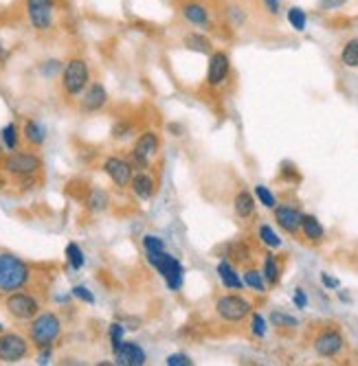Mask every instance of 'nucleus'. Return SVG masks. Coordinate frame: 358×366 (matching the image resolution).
<instances>
[{
	"instance_id": "1",
	"label": "nucleus",
	"mask_w": 358,
	"mask_h": 366,
	"mask_svg": "<svg viewBox=\"0 0 358 366\" xmlns=\"http://www.w3.org/2000/svg\"><path fill=\"white\" fill-rule=\"evenodd\" d=\"M29 265L15 255L0 253V292H15L27 286Z\"/></svg>"
},
{
	"instance_id": "2",
	"label": "nucleus",
	"mask_w": 358,
	"mask_h": 366,
	"mask_svg": "<svg viewBox=\"0 0 358 366\" xmlns=\"http://www.w3.org/2000/svg\"><path fill=\"white\" fill-rule=\"evenodd\" d=\"M148 261L156 268V272L165 279V283L170 286V290H181L183 286V265L178 259H174L172 255H167L165 251H158V253H148Z\"/></svg>"
},
{
	"instance_id": "3",
	"label": "nucleus",
	"mask_w": 358,
	"mask_h": 366,
	"mask_svg": "<svg viewBox=\"0 0 358 366\" xmlns=\"http://www.w3.org/2000/svg\"><path fill=\"white\" fill-rule=\"evenodd\" d=\"M88 79H90L88 64L81 57L69 59V64L64 66V71H62V86L71 97L84 92L88 88Z\"/></svg>"
},
{
	"instance_id": "4",
	"label": "nucleus",
	"mask_w": 358,
	"mask_h": 366,
	"mask_svg": "<svg viewBox=\"0 0 358 366\" xmlns=\"http://www.w3.org/2000/svg\"><path fill=\"white\" fill-rule=\"evenodd\" d=\"M62 331V325H60V318L55 314L46 311V314H40L34 318V323H31V340H34V344L38 349L42 346H51L53 340L60 336Z\"/></svg>"
},
{
	"instance_id": "5",
	"label": "nucleus",
	"mask_w": 358,
	"mask_h": 366,
	"mask_svg": "<svg viewBox=\"0 0 358 366\" xmlns=\"http://www.w3.org/2000/svg\"><path fill=\"white\" fill-rule=\"evenodd\" d=\"M29 22L36 31H48L53 27L55 0H25Z\"/></svg>"
},
{
	"instance_id": "6",
	"label": "nucleus",
	"mask_w": 358,
	"mask_h": 366,
	"mask_svg": "<svg viewBox=\"0 0 358 366\" xmlns=\"http://www.w3.org/2000/svg\"><path fill=\"white\" fill-rule=\"evenodd\" d=\"M5 305H7V311L18 321H31V318H36L40 311V305L36 298L25 292H9V298Z\"/></svg>"
},
{
	"instance_id": "7",
	"label": "nucleus",
	"mask_w": 358,
	"mask_h": 366,
	"mask_svg": "<svg viewBox=\"0 0 358 366\" xmlns=\"http://www.w3.org/2000/svg\"><path fill=\"white\" fill-rule=\"evenodd\" d=\"M216 311H218L220 318L231 321V323H237V321L247 318V316L251 314V303L247 301V298H242V296L229 294V296L218 298Z\"/></svg>"
},
{
	"instance_id": "8",
	"label": "nucleus",
	"mask_w": 358,
	"mask_h": 366,
	"mask_svg": "<svg viewBox=\"0 0 358 366\" xmlns=\"http://www.w3.org/2000/svg\"><path fill=\"white\" fill-rule=\"evenodd\" d=\"M29 353V344L22 336L18 334H5L0 336V362L15 364L25 360Z\"/></svg>"
},
{
	"instance_id": "9",
	"label": "nucleus",
	"mask_w": 358,
	"mask_h": 366,
	"mask_svg": "<svg viewBox=\"0 0 358 366\" xmlns=\"http://www.w3.org/2000/svg\"><path fill=\"white\" fill-rule=\"evenodd\" d=\"M40 167H42L40 158L34 154H27V152H13L5 160V169L15 176H34Z\"/></svg>"
},
{
	"instance_id": "10",
	"label": "nucleus",
	"mask_w": 358,
	"mask_h": 366,
	"mask_svg": "<svg viewBox=\"0 0 358 366\" xmlns=\"http://www.w3.org/2000/svg\"><path fill=\"white\" fill-rule=\"evenodd\" d=\"M340 349H343V336L334 329H325L315 338V351L321 358H334L340 353Z\"/></svg>"
},
{
	"instance_id": "11",
	"label": "nucleus",
	"mask_w": 358,
	"mask_h": 366,
	"mask_svg": "<svg viewBox=\"0 0 358 366\" xmlns=\"http://www.w3.org/2000/svg\"><path fill=\"white\" fill-rule=\"evenodd\" d=\"M229 71H231L229 55L222 53V51L211 53V57H209V69H207V81H209V86H220L222 81H224L226 77H229Z\"/></svg>"
},
{
	"instance_id": "12",
	"label": "nucleus",
	"mask_w": 358,
	"mask_h": 366,
	"mask_svg": "<svg viewBox=\"0 0 358 366\" xmlns=\"http://www.w3.org/2000/svg\"><path fill=\"white\" fill-rule=\"evenodd\" d=\"M115 351V364L119 366H143L145 364V351L135 342H121Z\"/></svg>"
},
{
	"instance_id": "13",
	"label": "nucleus",
	"mask_w": 358,
	"mask_h": 366,
	"mask_svg": "<svg viewBox=\"0 0 358 366\" xmlns=\"http://www.w3.org/2000/svg\"><path fill=\"white\" fill-rule=\"evenodd\" d=\"M104 171L119 187L130 185V180H132V167H130V162H125V160H121L117 156H112V158H108L104 162Z\"/></svg>"
},
{
	"instance_id": "14",
	"label": "nucleus",
	"mask_w": 358,
	"mask_h": 366,
	"mask_svg": "<svg viewBox=\"0 0 358 366\" xmlns=\"http://www.w3.org/2000/svg\"><path fill=\"white\" fill-rule=\"evenodd\" d=\"M301 218L303 215L292 206H277L275 209V220H277V224L286 232H297L301 228Z\"/></svg>"
},
{
	"instance_id": "15",
	"label": "nucleus",
	"mask_w": 358,
	"mask_h": 366,
	"mask_svg": "<svg viewBox=\"0 0 358 366\" xmlns=\"http://www.w3.org/2000/svg\"><path fill=\"white\" fill-rule=\"evenodd\" d=\"M108 101V92L102 84H92L88 86L84 99H81V108H84L86 112H97V110H102Z\"/></svg>"
},
{
	"instance_id": "16",
	"label": "nucleus",
	"mask_w": 358,
	"mask_h": 366,
	"mask_svg": "<svg viewBox=\"0 0 358 366\" xmlns=\"http://www.w3.org/2000/svg\"><path fill=\"white\" fill-rule=\"evenodd\" d=\"M183 18L193 27H209V11L200 3H187L183 5Z\"/></svg>"
},
{
	"instance_id": "17",
	"label": "nucleus",
	"mask_w": 358,
	"mask_h": 366,
	"mask_svg": "<svg viewBox=\"0 0 358 366\" xmlns=\"http://www.w3.org/2000/svg\"><path fill=\"white\" fill-rule=\"evenodd\" d=\"M156 149H158V139H156V134H152V132H145V134L137 141L132 154H137L139 158H143V160L150 162V158L156 154Z\"/></svg>"
},
{
	"instance_id": "18",
	"label": "nucleus",
	"mask_w": 358,
	"mask_h": 366,
	"mask_svg": "<svg viewBox=\"0 0 358 366\" xmlns=\"http://www.w3.org/2000/svg\"><path fill=\"white\" fill-rule=\"evenodd\" d=\"M218 276L222 279V283L226 288H231V290H240L244 286V281L237 276V272L233 270V265L229 261H222L218 265Z\"/></svg>"
},
{
	"instance_id": "19",
	"label": "nucleus",
	"mask_w": 358,
	"mask_h": 366,
	"mask_svg": "<svg viewBox=\"0 0 358 366\" xmlns=\"http://www.w3.org/2000/svg\"><path fill=\"white\" fill-rule=\"evenodd\" d=\"M301 230L305 239L310 241H321L323 239V226L319 224V220L315 218V215H303L301 218Z\"/></svg>"
},
{
	"instance_id": "20",
	"label": "nucleus",
	"mask_w": 358,
	"mask_h": 366,
	"mask_svg": "<svg viewBox=\"0 0 358 366\" xmlns=\"http://www.w3.org/2000/svg\"><path fill=\"white\" fill-rule=\"evenodd\" d=\"M130 185H132V191L141 197V199H150L152 193H154V180L145 174H139L135 176V180H130Z\"/></svg>"
},
{
	"instance_id": "21",
	"label": "nucleus",
	"mask_w": 358,
	"mask_h": 366,
	"mask_svg": "<svg viewBox=\"0 0 358 366\" xmlns=\"http://www.w3.org/2000/svg\"><path fill=\"white\" fill-rule=\"evenodd\" d=\"M255 211V199L249 191H242L235 195V213L240 218H251Z\"/></svg>"
},
{
	"instance_id": "22",
	"label": "nucleus",
	"mask_w": 358,
	"mask_h": 366,
	"mask_svg": "<svg viewBox=\"0 0 358 366\" xmlns=\"http://www.w3.org/2000/svg\"><path fill=\"white\" fill-rule=\"evenodd\" d=\"M25 139L31 145H42L46 141V129L38 121H27L25 123Z\"/></svg>"
},
{
	"instance_id": "23",
	"label": "nucleus",
	"mask_w": 358,
	"mask_h": 366,
	"mask_svg": "<svg viewBox=\"0 0 358 366\" xmlns=\"http://www.w3.org/2000/svg\"><path fill=\"white\" fill-rule=\"evenodd\" d=\"M340 62L350 66V69H358V38L345 42L343 51H340Z\"/></svg>"
},
{
	"instance_id": "24",
	"label": "nucleus",
	"mask_w": 358,
	"mask_h": 366,
	"mask_svg": "<svg viewBox=\"0 0 358 366\" xmlns=\"http://www.w3.org/2000/svg\"><path fill=\"white\" fill-rule=\"evenodd\" d=\"M185 46L191 48V51H198V53L211 51V42H209V38L202 36V33H189V36L185 38Z\"/></svg>"
},
{
	"instance_id": "25",
	"label": "nucleus",
	"mask_w": 358,
	"mask_h": 366,
	"mask_svg": "<svg viewBox=\"0 0 358 366\" xmlns=\"http://www.w3.org/2000/svg\"><path fill=\"white\" fill-rule=\"evenodd\" d=\"M288 22L295 31H305L308 27V15L301 7H290L288 9Z\"/></svg>"
},
{
	"instance_id": "26",
	"label": "nucleus",
	"mask_w": 358,
	"mask_h": 366,
	"mask_svg": "<svg viewBox=\"0 0 358 366\" xmlns=\"http://www.w3.org/2000/svg\"><path fill=\"white\" fill-rule=\"evenodd\" d=\"M106 204H108V195L104 191H99V189H92L88 193V197H86V206L90 211H104Z\"/></svg>"
},
{
	"instance_id": "27",
	"label": "nucleus",
	"mask_w": 358,
	"mask_h": 366,
	"mask_svg": "<svg viewBox=\"0 0 358 366\" xmlns=\"http://www.w3.org/2000/svg\"><path fill=\"white\" fill-rule=\"evenodd\" d=\"M67 259H69V263H71V268L73 270H79L81 265H84V253H81V248L77 246V244H69L67 246Z\"/></svg>"
},
{
	"instance_id": "28",
	"label": "nucleus",
	"mask_w": 358,
	"mask_h": 366,
	"mask_svg": "<svg viewBox=\"0 0 358 366\" xmlns=\"http://www.w3.org/2000/svg\"><path fill=\"white\" fill-rule=\"evenodd\" d=\"M0 136H3V145L9 149V152H11V149L18 147V127H15L13 123L5 125L3 132H0Z\"/></svg>"
},
{
	"instance_id": "29",
	"label": "nucleus",
	"mask_w": 358,
	"mask_h": 366,
	"mask_svg": "<svg viewBox=\"0 0 358 366\" xmlns=\"http://www.w3.org/2000/svg\"><path fill=\"white\" fill-rule=\"evenodd\" d=\"M244 283L251 288V290H255V292H264L266 288H264V279H262V274H259L257 270H247L244 272Z\"/></svg>"
},
{
	"instance_id": "30",
	"label": "nucleus",
	"mask_w": 358,
	"mask_h": 366,
	"mask_svg": "<svg viewBox=\"0 0 358 366\" xmlns=\"http://www.w3.org/2000/svg\"><path fill=\"white\" fill-rule=\"evenodd\" d=\"M259 237H262V241L270 248H280L282 246V239L277 237V232H275L270 226H259Z\"/></svg>"
},
{
	"instance_id": "31",
	"label": "nucleus",
	"mask_w": 358,
	"mask_h": 366,
	"mask_svg": "<svg viewBox=\"0 0 358 366\" xmlns=\"http://www.w3.org/2000/svg\"><path fill=\"white\" fill-rule=\"evenodd\" d=\"M264 276L268 279V283L280 281V265H277V261H275L273 255H268L266 261H264Z\"/></svg>"
},
{
	"instance_id": "32",
	"label": "nucleus",
	"mask_w": 358,
	"mask_h": 366,
	"mask_svg": "<svg viewBox=\"0 0 358 366\" xmlns=\"http://www.w3.org/2000/svg\"><path fill=\"white\" fill-rule=\"evenodd\" d=\"M270 323L273 325H280V327H297V318H292V316L284 314V311H273L270 314Z\"/></svg>"
},
{
	"instance_id": "33",
	"label": "nucleus",
	"mask_w": 358,
	"mask_h": 366,
	"mask_svg": "<svg viewBox=\"0 0 358 366\" xmlns=\"http://www.w3.org/2000/svg\"><path fill=\"white\" fill-rule=\"evenodd\" d=\"M255 195H257L259 202H262L264 206H268V209H275V204H277V199H275V195H273L266 187H262V185L255 187Z\"/></svg>"
},
{
	"instance_id": "34",
	"label": "nucleus",
	"mask_w": 358,
	"mask_h": 366,
	"mask_svg": "<svg viewBox=\"0 0 358 366\" xmlns=\"http://www.w3.org/2000/svg\"><path fill=\"white\" fill-rule=\"evenodd\" d=\"M143 248H145V253H158V251H165V244L154 235H145L143 237Z\"/></svg>"
},
{
	"instance_id": "35",
	"label": "nucleus",
	"mask_w": 358,
	"mask_h": 366,
	"mask_svg": "<svg viewBox=\"0 0 358 366\" xmlns=\"http://www.w3.org/2000/svg\"><path fill=\"white\" fill-rule=\"evenodd\" d=\"M60 69H62L60 59H46V62L40 66V73H42V75H46V77H53V75H57V73H60Z\"/></svg>"
},
{
	"instance_id": "36",
	"label": "nucleus",
	"mask_w": 358,
	"mask_h": 366,
	"mask_svg": "<svg viewBox=\"0 0 358 366\" xmlns=\"http://www.w3.org/2000/svg\"><path fill=\"white\" fill-rule=\"evenodd\" d=\"M110 342H112V349H117L123 342V325L119 323L110 325Z\"/></svg>"
},
{
	"instance_id": "37",
	"label": "nucleus",
	"mask_w": 358,
	"mask_h": 366,
	"mask_svg": "<svg viewBox=\"0 0 358 366\" xmlns=\"http://www.w3.org/2000/svg\"><path fill=\"white\" fill-rule=\"evenodd\" d=\"M73 296L75 298H79V301H84V303H88V305H92L95 303V296L88 292V288H84V286H75L73 288Z\"/></svg>"
},
{
	"instance_id": "38",
	"label": "nucleus",
	"mask_w": 358,
	"mask_h": 366,
	"mask_svg": "<svg viewBox=\"0 0 358 366\" xmlns=\"http://www.w3.org/2000/svg\"><path fill=\"white\" fill-rule=\"evenodd\" d=\"M253 334H255L257 338H264V336H266V323H264V318H262L259 314L253 316Z\"/></svg>"
},
{
	"instance_id": "39",
	"label": "nucleus",
	"mask_w": 358,
	"mask_h": 366,
	"mask_svg": "<svg viewBox=\"0 0 358 366\" xmlns=\"http://www.w3.org/2000/svg\"><path fill=\"white\" fill-rule=\"evenodd\" d=\"M165 364H167V366H189L191 360H189L185 353H174V356H170V358L165 360Z\"/></svg>"
},
{
	"instance_id": "40",
	"label": "nucleus",
	"mask_w": 358,
	"mask_h": 366,
	"mask_svg": "<svg viewBox=\"0 0 358 366\" xmlns=\"http://www.w3.org/2000/svg\"><path fill=\"white\" fill-rule=\"evenodd\" d=\"M130 132H132V125H130V123H117L115 127H112V136H115V139H125V136H130Z\"/></svg>"
},
{
	"instance_id": "41",
	"label": "nucleus",
	"mask_w": 358,
	"mask_h": 366,
	"mask_svg": "<svg viewBox=\"0 0 358 366\" xmlns=\"http://www.w3.org/2000/svg\"><path fill=\"white\" fill-rule=\"evenodd\" d=\"M345 3H347V0H321L319 7H321L323 11H330V9H338V7H343Z\"/></svg>"
},
{
	"instance_id": "42",
	"label": "nucleus",
	"mask_w": 358,
	"mask_h": 366,
	"mask_svg": "<svg viewBox=\"0 0 358 366\" xmlns=\"http://www.w3.org/2000/svg\"><path fill=\"white\" fill-rule=\"evenodd\" d=\"M48 358H51V346H42L40 356H38V364H48Z\"/></svg>"
},
{
	"instance_id": "43",
	"label": "nucleus",
	"mask_w": 358,
	"mask_h": 366,
	"mask_svg": "<svg viewBox=\"0 0 358 366\" xmlns=\"http://www.w3.org/2000/svg\"><path fill=\"white\" fill-rule=\"evenodd\" d=\"M264 7L268 9V13H280V0H264Z\"/></svg>"
},
{
	"instance_id": "44",
	"label": "nucleus",
	"mask_w": 358,
	"mask_h": 366,
	"mask_svg": "<svg viewBox=\"0 0 358 366\" xmlns=\"http://www.w3.org/2000/svg\"><path fill=\"white\" fill-rule=\"evenodd\" d=\"M295 305H297V307H301V309L308 305V298H305L303 290H297V292H295Z\"/></svg>"
},
{
	"instance_id": "45",
	"label": "nucleus",
	"mask_w": 358,
	"mask_h": 366,
	"mask_svg": "<svg viewBox=\"0 0 358 366\" xmlns=\"http://www.w3.org/2000/svg\"><path fill=\"white\" fill-rule=\"evenodd\" d=\"M321 281H323V286H328V288H332V290H334V288H338V281H336V279H332V276H328V274H323V276H321Z\"/></svg>"
},
{
	"instance_id": "46",
	"label": "nucleus",
	"mask_w": 358,
	"mask_h": 366,
	"mask_svg": "<svg viewBox=\"0 0 358 366\" xmlns=\"http://www.w3.org/2000/svg\"><path fill=\"white\" fill-rule=\"evenodd\" d=\"M7 59H9V51L5 48V44L0 42V62H7Z\"/></svg>"
},
{
	"instance_id": "47",
	"label": "nucleus",
	"mask_w": 358,
	"mask_h": 366,
	"mask_svg": "<svg viewBox=\"0 0 358 366\" xmlns=\"http://www.w3.org/2000/svg\"><path fill=\"white\" fill-rule=\"evenodd\" d=\"M0 331H3V325H0Z\"/></svg>"
}]
</instances>
